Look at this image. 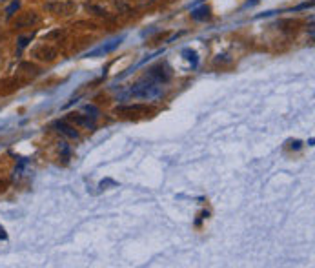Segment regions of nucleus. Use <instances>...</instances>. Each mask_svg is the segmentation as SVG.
Instances as JSON below:
<instances>
[{
  "label": "nucleus",
  "mask_w": 315,
  "mask_h": 268,
  "mask_svg": "<svg viewBox=\"0 0 315 268\" xmlns=\"http://www.w3.org/2000/svg\"><path fill=\"white\" fill-rule=\"evenodd\" d=\"M2 239H8V236H6V230L2 226H0V243H2Z\"/></svg>",
  "instance_id": "0eeeda50"
},
{
  "label": "nucleus",
  "mask_w": 315,
  "mask_h": 268,
  "mask_svg": "<svg viewBox=\"0 0 315 268\" xmlns=\"http://www.w3.org/2000/svg\"><path fill=\"white\" fill-rule=\"evenodd\" d=\"M129 95L135 97V99H144V100H151L157 99V97L162 95V88L159 86V82L153 81L151 77H144L142 81H139L135 86L129 90Z\"/></svg>",
  "instance_id": "f257e3e1"
},
{
  "label": "nucleus",
  "mask_w": 315,
  "mask_h": 268,
  "mask_svg": "<svg viewBox=\"0 0 315 268\" xmlns=\"http://www.w3.org/2000/svg\"><path fill=\"white\" fill-rule=\"evenodd\" d=\"M120 41L122 39H117V41H113L111 44H106V46H101V48H97L95 51H89L87 53V57H99V55H106V53H110V51H113L117 46L120 44Z\"/></svg>",
  "instance_id": "f03ea898"
},
{
  "label": "nucleus",
  "mask_w": 315,
  "mask_h": 268,
  "mask_svg": "<svg viewBox=\"0 0 315 268\" xmlns=\"http://www.w3.org/2000/svg\"><path fill=\"white\" fill-rule=\"evenodd\" d=\"M17 8H19V2H13V4L10 6V9H8V17H11V15H13V11Z\"/></svg>",
  "instance_id": "423d86ee"
},
{
  "label": "nucleus",
  "mask_w": 315,
  "mask_h": 268,
  "mask_svg": "<svg viewBox=\"0 0 315 268\" xmlns=\"http://www.w3.org/2000/svg\"><path fill=\"white\" fill-rule=\"evenodd\" d=\"M57 128H59V132H62L64 135L71 137V139H77V137H78V133L75 132V130L71 126H68L66 123H57Z\"/></svg>",
  "instance_id": "7ed1b4c3"
},
{
  "label": "nucleus",
  "mask_w": 315,
  "mask_h": 268,
  "mask_svg": "<svg viewBox=\"0 0 315 268\" xmlns=\"http://www.w3.org/2000/svg\"><path fill=\"white\" fill-rule=\"evenodd\" d=\"M184 55H188V60H193V68H197V53L192 50H184Z\"/></svg>",
  "instance_id": "39448f33"
},
{
  "label": "nucleus",
  "mask_w": 315,
  "mask_h": 268,
  "mask_svg": "<svg viewBox=\"0 0 315 268\" xmlns=\"http://www.w3.org/2000/svg\"><path fill=\"white\" fill-rule=\"evenodd\" d=\"M192 17L195 18V20H204V18H208V8H199V9H195L192 13Z\"/></svg>",
  "instance_id": "20e7f679"
}]
</instances>
